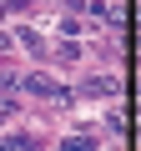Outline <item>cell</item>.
Returning <instances> with one entry per match:
<instances>
[{"label": "cell", "instance_id": "obj_1", "mask_svg": "<svg viewBox=\"0 0 141 151\" xmlns=\"http://www.w3.org/2000/svg\"><path fill=\"white\" fill-rule=\"evenodd\" d=\"M20 86H25V91H35V96H55V81H50V76H25Z\"/></svg>", "mask_w": 141, "mask_h": 151}, {"label": "cell", "instance_id": "obj_2", "mask_svg": "<svg viewBox=\"0 0 141 151\" xmlns=\"http://www.w3.org/2000/svg\"><path fill=\"white\" fill-rule=\"evenodd\" d=\"M0 151H35V136H0Z\"/></svg>", "mask_w": 141, "mask_h": 151}, {"label": "cell", "instance_id": "obj_3", "mask_svg": "<svg viewBox=\"0 0 141 151\" xmlns=\"http://www.w3.org/2000/svg\"><path fill=\"white\" fill-rule=\"evenodd\" d=\"M91 91H96V96H116V76H96Z\"/></svg>", "mask_w": 141, "mask_h": 151}, {"label": "cell", "instance_id": "obj_4", "mask_svg": "<svg viewBox=\"0 0 141 151\" xmlns=\"http://www.w3.org/2000/svg\"><path fill=\"white\" fill-rule=\"evenodd\" d=\"M91 146H96V141H91V136H70V141H65V146H60V151H91Z\"/></svg>", "mask_w": 141, "mask_h": 151}]
</instances>
